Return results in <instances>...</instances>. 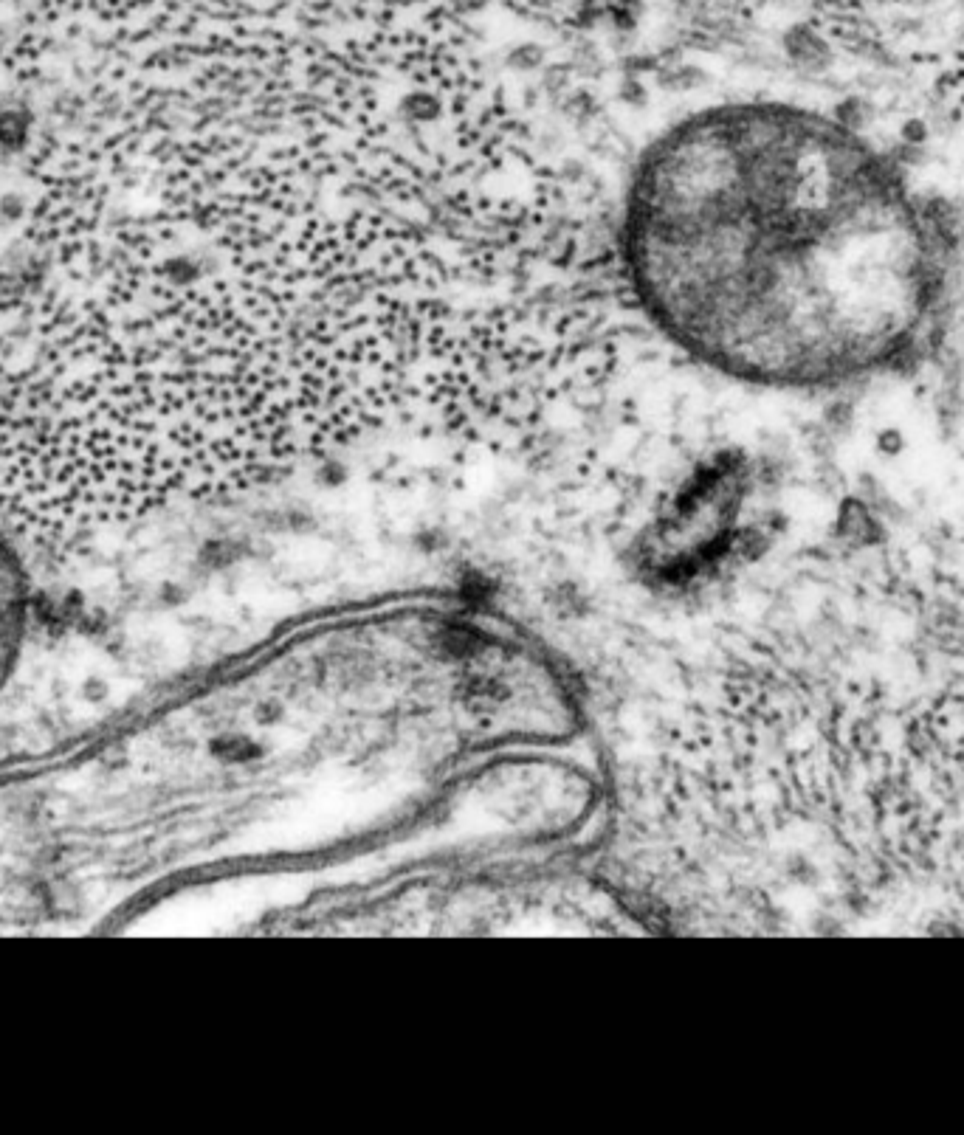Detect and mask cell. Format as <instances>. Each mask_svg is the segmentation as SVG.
<instances>
[{
	"instance_id": "1",
	"label": "cell",
	"mask_w": 964,
	"mask_h": 1135,
	"mask_svg": "<svg viewBox=\"0 0 964 1135\" xmlns=\"http://www.w3.org/2000/svg\"><path fill=\"white\" fill-rule=\"evenodd\" d=\"M615 260L671 347L773 389L897 364L942 293L936 237L900 175L840 124L776 102L660 133L626 181Z\"/></svg>"
},
{
	"instance_id": "2",
	"label": "cell",
	"mask_w": 964,
	"mask_h": 1135,
	"mask_svg": "<svg viewBox=\"0 0 964 1135\" xmlns=\"http://www.w3.org/2000/svg\"><path fill=\"white\" fill-rule=\"evenodd\" d=\"M32 620V583L15 544V530L0 519V691L15 674Z\"/></svg>"
},
{
	"instance_id": "3",
	"label": "cell",
	"mask_w": 964,
	"mask_h": 1135,
	"mask_svg": "<svg viewBox=\"0 0 964 1135\" xmlns=\"http://www.w3.org/2000/svg\"><path fill=\"white\" fill-rule=\"evenodd\" d=\"M15 330H17V327H15ZM17 333H23V330H17ZM23 336H29V333H23ZM29 338H32V336H29ZM34 341H40V338H34ZM40 344H48V341H40ZM48 347H57V344H48ZM60 350H65V347H60ZM68 353H74V350H68ZM77 355H82V353H77ZM85 358L91 361V364H88V372H96V364H99V358H91V355H85Z\"/></svg>"
}]
</instances>
